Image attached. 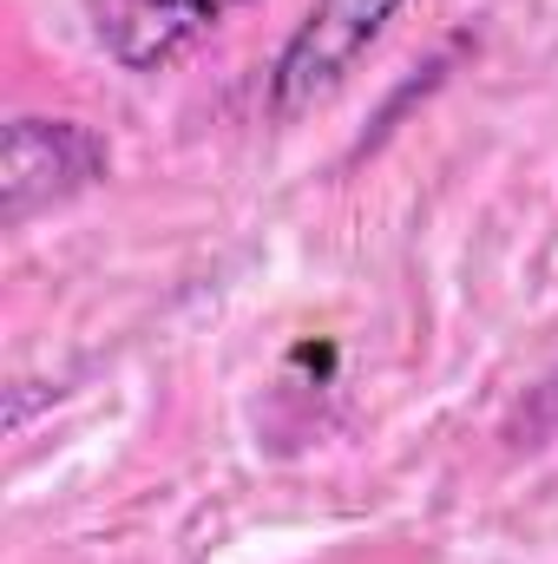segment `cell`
<instances>
[{
  "mask_svg": "<svg viewBox=\"0 0 558 564\" xmlns=\"http://www.w3.org/2000/svg\"><path fill=\"white\" fill-rule=\"evenodd\" d=\"M244 0H86V20L106 59H119L126 73H158L178 53H191Z\"/></svg>",
  "mask_w": 558,
  "mask_h": 564,
  "instance_id": "3",
  "label": "cell"
},
{
  "mask_svg": "<svg viewBox=\"0 0 558 564\" xmlns=\"http://www.w3.org/2000/svg\"><path fill=\"white\" fill-rule=\"evenodd\" d=\"M112 151L93 126L73 119H13L7 151H0V197H7V224H26L33 210H53L79 191H93L106 177Z\"/></svg>",
  "mask_w": 558,
  "mask_h": 564,
  "instance_id": "1",
  "label": "cell"
},
{
  "mask_svg": "<svg viewBox=\"0 0 558 564\" xmlns=\"http://www.w3.org/2000/svg\"><path fill=\"white\" fill-rule=\"evenodd\" d=\"M401 0H315L302 13V26L289 33V46L270 66V99L277 112H302L322 93H335L348 79V66L382 40V26L395 20Z\"/></svg>",
  "mask_w": 558,
  "mask_h": 564,
  "instance_id": "2",
  "label": "cell"
}]
</instances>
